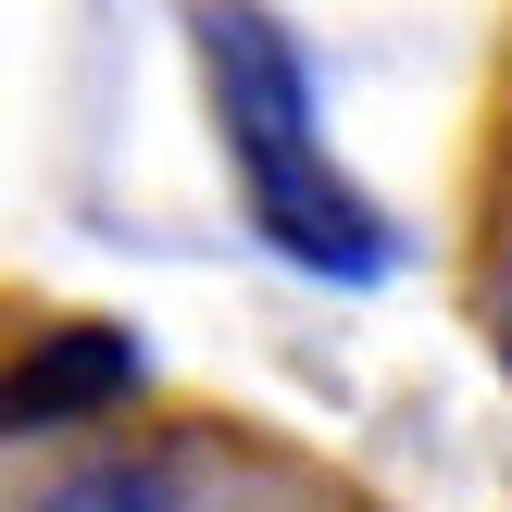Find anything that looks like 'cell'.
I'll use <instances>...</instances> for the list:
<instances>
[{
    "label": "cell",
    "instance_id": "6da1fadb",
    "mask_svg": "<svg viewBox=\"0 0 512 512\" xmlns=\"http://www.w3.org/2000/svg\"><path fill=\"white\" fill-rule=\"evenodd\" d=\"M0 512H400L313 438L150 388L125 325L0 288Z\"/></svg>",
    "mask_w": 512,
    "mask_h": 512
},
{
    "label": "cell",
    "instance_id": "7a4b0ae2",
    "mask_svg": "<svg viewBox=\"0 0 512 512\" xmlns=\"http://www.w3.org/2000/svg\"><path fill=\"white\" fill-rule=\"evenodd\" d=\"M463 325L488 338L500 388H512V13H500V50H488V88H475V125H463Z\"/></svg>",
    "mask_w": 512,
    "mask_h": 512
},
{
    "label": "cell",
    "instance_id": "3957f363",
    "mask_svg": "<svg viewBox=\"0 0 512 512\" xmlns=\"http://www.w3.org/2000/svg\"><path fill=\"white\" fill-rule=\"evenodd\" d=\"M250 213H263V238H288L300 263H338V275L375 263V225L350 213V200L325 188V163H300L288 138H250Z\"/></svg>",
    "mask_w": 512,
    "mask_h": 512
}]
</instances>
